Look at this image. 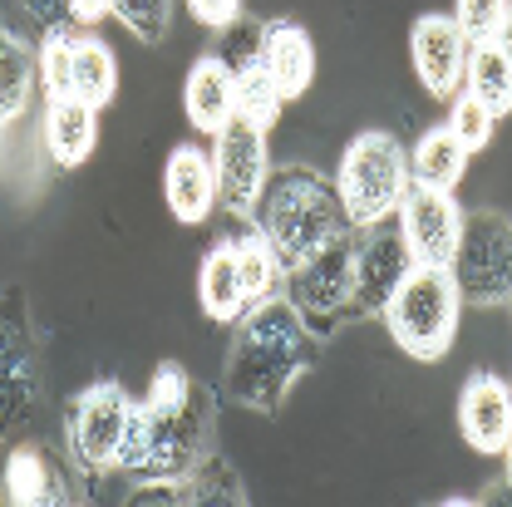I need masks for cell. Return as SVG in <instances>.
<instances>
[{
	"label": "cell",
	"instance_id": "1",
	"mask_svg": "<svg viewBox=\"0 0 512 507\" xmlns=\"http://www.w3.org/2000/svg\"><path fill=\"white\" fill-rule=\"evenodd\" d=\"M207 453H217V399L183 365L163 360L133 404L119 473L128 483H183Z\"/></svg>",
	"mask_w": 512,
	"mask_h": 507
},
{
	"label": "cell",
	"instance_id": "2",
	"mask_svg": "<svg viewBox=\"0 0 512 507\" xmlns=\"http://www.w3.org/2000/svg\"><path fill=\"white\" fill-rule=\"evenodd\" d=\"M320 360V335L296 316L286 296H271L237 320V340L222 365V394L256 414H281L286 394Z\"/></svg>",
	"mask_w": 512,
	"mask_h": 507
},
{
	"label": "cell",
	"instance_id": "3",
	"mask_svg": "<svg viewBox=\"0 0 512 507\" xmlns=\"http://www.w3.org/2000/svg\"><path fill=\"white\" fill-rule=\"evenodd\" d=\"M252 222L261 227V237L276 247L286 271L301 266L306 256H316L340 232H350L345 207H340V192H335V178L316 173L311 163H281V168H271Z\"/></svg>",
	"mask_w": 512,
	"mask_h": 507
},
{
	"label": "cell",
	"instance_id": "4",
	"mask_svg": "<svg viewBox=\"0 0 512 507\" xmlns=\"http://www.w3.org/2000/svg\"><path fill=\"white\" fill-rule=\"evenodd\" d=\"M414 183L409 173V153L394 133L384 128H365L345 143L340 153V168H335V192H340V207H345V222L350 227H375L389 222L404 202V192Z\"/></svg>",
	"mask_w": 512,
	"mask_h": 507
},
{
	"label": "cell",
	"instance_id": "5",
	"mask_svg": "<svg viewBox=\"0 0 512 507\" xmlns=\"http://www.w3.org/2000/svg\"><path fill=\"white\" fill-rule=\"evenodd\" d=\"M380 320L389 325V335L404 355H414L424 365L444 360L458 340V320H463V296H458L448 266H409V276L389 296Z\"/></svg>",
	"mask_w": 512,
	"mask_h": 507
},
{
	"label": "cell",
	"instance_id": "6",
	"mask_svg": "<svg viewBox=\"0 0 512 507\" xmlns=\"http://www.w3.org/2000/svg\"><path fill=\"white\" fill-rule=\"evenodd\" d=\"M281 296L316 335H335L340 325H350L355 320V227L325 242L301 266H291L281 281Z\"/></svg>",
	"mask_w": 512,
	"mask_h": 507
},
{
	"label": "cell",
	"instance_id": "7",
	"mask_svg": "<svg viewBox=\"0 0 512 507\" xmlns=\"http://www.w3.org/2000/svg\"><path fill=\"white\" fill-rule=\"evenodd\" d=\"M128 419H133V394L119 380H99L79 389L64 409V448L69 463L84 478H104L119 473V453L128 439Z\"/></svg>",
	"mask_w": 512,
	"mask_h": 507
},
{
	"label": "cell",
	"instance_id": "8",
	"mask_svg": "<svg viewBox=\"0 0 512 507\" xmlns=\"http://www.w3.org/2000/svg\"><path fill=\"white\" fill-rule=\"evenodd\" d=\"M448 276L463 306H508L512 301V222L503 212H463V232L448 261Z\"/></svg>",
	"mask_w": 512,
	"mask_h": 507
},
{
	"label": "cell",
	"instance_id": "9",
	"mask_svg": "<svg viewBox=\"0 0 512 507\" xmlns=\"http://www.w3.org/2000/svg\"><path fill=\"white\" fill-rule=\"evenodd\" d=\"M212 173H217V207L232 222H252L256 202L271 178V158H266V128L247 124L242 114L212 133Z\"/></svg>",
	"mask_w": 512,
	"mask_h": 507
},
{
	"label": "cell",
	"instance_id": "10",
	"mask_svg": "<svg viewBox=\"0 0 512 507\" xmlns=\"http://www.w3.org/2000/svg\"><path fill=\"white\" fill-rule=\"evenodd\" d=\"M212 35H217L212 40V55L227 64L232 89H237V114L256 128H271L281 119L286 99H281V89H276V79L266 69V55H261V20L242 15V20L212 30Z\"/></svg>",
	"mask_w": 512,
	"mask_h": 507
},
{
	"label": "cell",
	"instance_id": "11",
	"mask_svg": "<svg viewBox=\"0 0 512 507\" xmlns=\"http://www.w3.org/2000/svg\"><path fill=\"white\" fill-rule=\"evenodd\" d=\"M394 222H399V237L414 256V266H448L453 247H458V232H463V202L448 188L409 183Z\"/></svg>",
	"mask_w": 512,
	"mask_h": 507
},
{
	"label": "cell",
	"instance_id": "12",
	"mask_svg": "<svg viewBox=\"0 0 512 507\" xmlns=\"http://www.w3.org/2000/svg\"><path fill=\"white\" fill-rule=\"evenodd\" d=\"M414 256L399 237V222H375V227H355V320L380 316L389 296L399 291V281L409 276Z\"/></svg>",
	"mask_w": 512,
	"mask_h": 507
},
{
	"label": "cell",
	"instance_id": "13",
	"mask_svg": "<svg viewBox=\"0 0 512 507\" xmlns=\"http://www.w3.org/2000/svg\"><path fill=\"white\" fill-rule=\"evenodd\" d=\"M453 419H458V439L473 453L503 458V448L512 444V380L473 370L463 380V389H458Z\"/></svg>",
	"mask_w": 512,
	"mask_h": 507
},
{
	"label": "cell",
	"instance_id": "14",
	"mask_svg": "<svg viewBox=\"0 0 512 507\" xmlns=\"http://www.w3.org/2000/svg\"><path fill=\"white\" fill-rule=\"evenodd\" d=\"M468 35L458 30L453 15H419L414 30H409V64H414V79L434 94V99H453L463 89V64H468Z\"/></svg>",
	"mask_w": 512,
	"mask_h": 507
},
{
	"label": "cell",
	"instance_id": "15",
	"mask_svg": "<svg viewBox=\"0 0 512 507\" xmlns=\"http://www.w3.org/2000/svg\"><path fill=\"white\" fill-rule=\"evenodd\" d=\"M69 498H74V493H69V478H64L60 458L40 444L35 434L5 444V458H0V503H10V507H64Z\"/></svg>",
	"mask_w": 512,
	"mask_h": 507
},
{
	"label": "cell",
	"instance_id": "16",
	"mask_svg": "<svg viewBox=\"0 0 512 507\" xmlns=\"http://www.w3.org/2000/svg\"><path fill=\"white\" fill-rule=\"evenodd\" d=\"M40 148L55 168H84L99 148V109H89L74 94H45L40 109Z\"/></svg>",
	"mask_w": 512,
	"mask_h": 507
},
{
	"label": "cell",
	"instance_id": "17",
	"mask_svg": "<svg viewBox=\"0 0 512 507\" xmlns=\"http://www.w3.org/2000/svg\"><path fill=\"white\" fill-rule=\"evenodd\" d=\"M163 202L178 222H207L217 212V173H212V153L192 148V143H178L163 163Z\"/></svg>",
	"mask_w": 512,
	"mask_h": 507
},
{
	"label": "cell",
	"instance_id": "18",
	"mask_svg": "<svg viewBox=\"0 0 512 507\" xmlns=\"http://www.w3.org/2000/svg\"><path fill=\"white\" fill-rule=\"evenodd\" d=\"M261 55L286 104L316 84V40L301 20H261Z\"/></svg>",
	"mask_w": 512,
	"mask_h": 507
},
{
	"label": "cell",
	"instance_id": "19",
	"mask_svg": "<svg viewBox=\"0 0 512 507\" xmlns=\"http://www.w3.org/2000/svg\"><path fill=\"white\" fill-rule=\"evenodd\" d=\"M183 114H188V124L197 128V133H207V138L227 124V119H237L232 74H227V64L217 60L212 50L197 55L188 69V79H183Z\"/></svg>",
	"mask_w": 512,
	"mask_h": 507
},
{
	"label": "cell",
	"instance_id": "20",
	"mask_svg": "<svg viewBox=\"0 0 512 507\" xmlns=\"http://www.w3.org/2000/svg\"><path fill=\"white\" fill-rule=\"evenodd\" d=\"M40 89V50L20 30L0 25V128L25 124Z\"/></svg>",
	"mask_w": 512,
	"mask_h": 507
},
{
	"label": "cell",
	"instance_id": "21",
	"mask_svg": "<svg viewBox=\"0 0 512 507\" xmlns=\"http://www.w3.org/2000/svg\"><path fill=\"white\" fill-rule=\"evenodd\" d=\"M197 306L202 316L217 325H237L252 311V301L242 296V276H237V256H232V237L212 242V252L197 266Z\"/></svg>",
	"mask_w": 512,
	"mask_h": 507
},
{
	"label": "cell",
	"instance_id": "22",
	"mask_svg": "<svg viewBox=\"0 0 512 507\" xmlns=\"http://www.w3.org/2000/svg\"><path fill=\"white\" fill-rule=\"evenodd\" d=\"M69 94L84 99L89 109H109L119 94V60L104 35L74 30V55H69Z\"/></svg>",
	"mask_w": 512,
	"mask_h": 507
},
{
	"label": "cell",
	"instance_id": "23",
	"mask_svg": "<svg viewBox=\"0 0 512 507\" xmlns=\"http://www.w3.org/2000/svg\"><path fill=\"white\" fill-rule=\"evenodd\" d=\"M232 256H237L242 296H247L252 306L271 301V296H281L286 266H281L276 247H271V242L261 237V227H256V222H237V232H232Z\"/></svg>",
	"mask_w": 512,
	"mask_h": 507
},
{
	"label": "cell",
	"instance_id": "24",
	"mask_svg": "<svg viewBox=\"0 0 512 507\" xmlns=\"http://www.w3.org/2000/svg\"><path fill=\"white\" fill-rule=\"evenodd\" d=\"M0 380H40V345L20 291L0 296Z\"/></svg>",
	"mask_w": 512,
	"mask_h": 507
},
{
	"label": "cell",
	"instance_id": "25",
	"mask_svg": "<svg viewBox=\"0 0 512 507\" xmlns=\"http://www.w3.org/2000/svg\"><path fill=\"white\" fill-rule=\"evenodd\" d=\"M468 158H473V153L453 138V128L434 124V128H424V138L414 143V153H409V173H414V183L458 192L463 173H468Z\"/></svg>",
	"mask_w": 512,
	"mask_h": 507
},
{
	"label": "cell",
	"instance_id": "26",
	"mask_svg": "<svg viewBox=\"0 0 512 507\" xmlns=\"http://www.w3.org/2000/svg\"><path fill=\"white\" fill-rule=\"evenodd\" d=\"M463 94H473L483 109H493L498 124L512 114V64L493 40L468 50V64H463Z\"/></svg>",
	"mask_w": 512,
	"mask_h": 507
},
{
	"label": "cell",
	"instance_id": "27",
	"mask_svg": "<svg viewBox=\"0 0 512 507\" xmlns=\"http://www.w3.org/2000/svg\"><path fill=\"white\" fill-rule=\"evenodd\" d=\"M183 503H247V488L237 478V468L222 453H207L188 478H183Z\"/></svg>",
	"mask_w": 512,
	"mask_h": 507
},
{
	"label": "cell",
	"instance_id": "28",
	"mask_svg": "<svg viewBox=\"0 0 512 507\" xmlns=\"http://www.w3.org/2000/svg\"><path fill=\"white\" fill-rule=\"evenodd\" d=\"M114 20L124 25L133 40L163 45L173 30V0H114Z\"/></svg>",
	"mask_w": 512,
	"mask_h": 507
},
{
	"label": "cell",
	"instance_id": "29",
	"mask_svg": "<svg viewBox=\"0 0 512 507\" xmlns=\"http://www.w3.org/2000/svg\"><path fill=\"white\" fill-rule=\"evenodd\" d=\"M448 128H453V138L468 148V153H478V148H488L493 143V133H498V119H493V109H483L473 94H453L448 99V119H444Z\"/></svg>",
	"mask_w": 512,
	"mask_h": 507
},
{
	"label": "cell",
	"instance_id": "30",
	"mask_svg": "<svg viewBox=\"0 0 512 507\" xmlns=\"http://www.w3.org/2000/svg\"><path fill=\"white\" fill-rule=\"evenodd\" d=\"M512 0H453V20L468 35V45H488L498 35V25L508 20Z\"/></svg>",
	"mask_w": 512,
	"mask_h": 507
},
{
	"label": "cell",
	"instance_id": "31",
	"mask_svg": "<svg viewBox=\"0 0 512 507\" xmlns=\"http://www.w3.org/2000/svg\"><path fill=\"white\" fill-rule=\"evenodd\" d=\"M40 50V89L45 94H69V55H74V30H55L35 40Z\"/></svg>",
	"mask_w": 512,
	"mask_h": 507
},
{
	"label": "cell",
	"instance_id": "32",
	"mask_svg": "<svg viewBox=\"0 0 512 507\" xmlns=\"http://www.w3.org/2000/svg\"><path fill=\"white\" fill-rule=\"evenodd\" d=\"M183 10L202 30H222V25H232V20L247 15V0H183Z\"/></svg>",
	"mask_w": 512,
	"mask_h": 507
},
{
	"label": "cell",
	"instance_id": "33",
	"mask_svg": "<svg viewBox=\"0 0 512 507\" xmlns=\"http://www.w3.org/2000/svg\"><path fill=\"white\" fill-rule=\"evenodd\" d=\"M25 10V20L35 25V35H55V30H74L69 25V0H15Z\"/></svg>",
	"mask_w": 512,
	"mask_h": 507
},
{
	"label": "cell",
	"instance_id": "34",
	"mask_svg": "<svg viewBox=\"0 0 512 507\" xmlns=\"http://www.w3.org/2000/svg\"><path fill=\"white\" fill-rule=\"evenodd\" d=\"M109 15H114V0H69V25L74 30H94Z\"/></svg>",
	"mask_w": 512,
	"mask_h": 507
},
{
	"label": "cell",
	"instance_id": "35",
	"mask_svg": "<svg viewBox=\"0 0 512 507\" xmlns=\"http://www.w3.org/2000/svg\"><path fill=\"white\" fill-rule=\"evenodd\" d=\"M493 45H498V50L508 55V64H512V10H508V20L498 25V35H493Z\"/></svg>",
	"mask_w": 512,
	"mask_h": 507
},
{
	"label": "cell",
	"instance_id": "36",
	"mask_svg": "<svg viewBox=\"0 0 512 507\" xmlns=\"http://www.w3.org/2000/svg\"><path fill=\"white\" fill-rule=\"evenodd\" d=\"M498 493H512V444L503 448V488Z\"/></svg>",
	"mask_w": 512,
	"mask_h": 507
},
{
	"label": "cell",
	"instance_id": "37",
	"mask_svg": "<svg viewBox=\"0 0 512 507\" xmlns=\"http://www.w3.org/2000/svg\"><path fill=\"white\" fill-rule=\"evenodd\" d=\"M508 306H512V301H508Z\"/></svg>",
	"mask_w": 512,
	"mask_h": 507
}]
</instances>
